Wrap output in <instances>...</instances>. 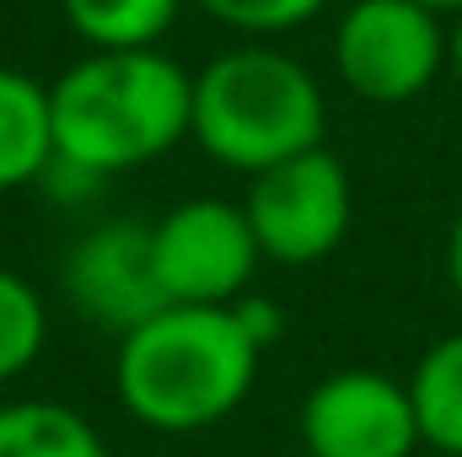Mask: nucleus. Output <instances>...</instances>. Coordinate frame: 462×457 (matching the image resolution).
<instances>
[{"instance_id": "nucleus-8", "label": "nucleus", "mask_w": 462, "mask_h": 457, "mask_svg": "<svg viewBox=\"0 0 462 457\" xmlns=\"http://www.w3.org/2000/svg\"><path fill=\"white\" fill-rule=\"evenodd\" d=\"M60 285L76 312H87L114 334H129L162 307H172L156 285L151 221H103L87 237H76L60 264Z\"/></svg>"}, {"instance_id": "nucleus-12", "label": "nucleus", "mask_w": 462, "mask_h": 457, "mask_svg": "<svg viewBox=\"0 0 462 457\" xmlns=\"http://www.w3.org/2000/svg\"><path fill=\"white\" fill-rule=\"evenodd\" d=\"M60 11L87 49H156L183 0H60Z\"/></svg>"}, {"instance_id": "nucleus-10", "label": "nucleus", "mask_w": 462, "mask_h": 457, "mask_svg": "<svg viewBox=\"0 0 462 457\" xmlns=\"http://www.w3.org/2000/svg\"><path fill=\"white\" fill-rule=\"evenodd\" d=\"M0 457H108L97 425L54 398L0 404Z\"/></svg>"}, {"instance_id": "nucleus-15", "label": "nucleus", "mask_w": 462, "mask_h": 457, "mask_svg": "<svg viewBox=\"0 0 462 457\" xmlns=\"http://www.w3.org/2000/svg\"><path fill=\"white\" fill-rule=\"evenodd\" d=\"M447 285L462 302V210L452 216V231H447Z\"/></svg>"}, {"instance_id": "nucleus-11", "label": "nucleus", "mask_w": 462, "mask_h": 457, "mask_svg": "<svg viewBox=\"0 0 462 457\" xmlns=\"http://www.w3.org/2000/svg\"><path fill=\"white\" fill-rule=\"evenodd\" d=\"M409 398H414V415H420L425 452L462 457V329L441 334L414 360Z\"/></svg>"}, {"instance_id": "nucleus-2", "label": "nucleus", "mask_w": 462, "mask_h": 457, "mask_svg": "<svg viewBox=\"0 0 462 457\" xmlns=\"http://www.w3.org/2000/svg\"><path fill=\"white\" fill-rule=\"evenodd\" d=\"M263 350L231 307H162L140 329L118 334V404L151 431H210L258 382Z\"/></svg>"}, {"instance_id": "nucleus-5", "label": "nucleus", "mask_w": 462, "mask_h": 457, "mask_svg": "<svg viewBox=\"0 0 462 457\" xmlns=\"http://www.w3.org/2000/svg\"><path fill=\"white\" fill-rule=\"evenodd\" d=\"M242 210H247V227L269 264H285V269L323 264L349 237V221H355L349 167L328 145L285 156L247 178Z\"/></svg>"}, {"instance_id": "nucleus-3", "label": "nucleus", "mask_w": 462, "mask_h": 457, "mask_svg": "<svg viewBox=\"0 0 462 457\" xmlns=\"http://www.w3.org/2000/svg\"><path fill=\"white\" fill-rule=\"evenodd\" d=\"M323 129L328 98L318 76L274 43H236L194 76L189 140L231 173L253 178L285 156H301L323 145Z\"/></svg>"}, {"instance_id": "nucleus-6", "label": "nucleus", "mask_w": 462, "mask_h": 457, "mask_svg": "<svg viewBox=\"0 0 462 457\" xmlns=\"http://www.w3.org/2000/svg\"><path fill=\"white\" fill-rule=\"evenodd\" d=\"M156 285L178 307H231L247 296L253 269L263 264L247 210L231 200H183L162 221H151Z\"/></svg>"}, {"instance_id": "nucleus-16", "label": "nucleus", "mask_w": 462, "mask_h": 457, "mask_svg": "<svg viewBox=\"0 0 462 457\" xmlns=\"http://www.w3.org/2000/svg\"><path fill=\"white\" fill-rule=\"evenodd\" d=\"M447 70H452V81H457V92H462V16H452V54H447Z\"/></svg>"}, {"instance_id": "nucleus-17", "label": "nucleus", "mask_w": 462, "mask_h": 457, "mask_svg": "<svg viewBox=\"0 0 462 457\" xmlns=\"http://www.w3.org/2000/svg\"><path fill=\"white\" fill-rule=\"evenodd\" d=\"M420 5H430V11H441V16H462V0H420Z\"/></svg>"}, {"instance_id": "nucleus-9", "label": "nucleus", "mask_w": 462, "mask_h": 457, "mask_svg": "<svg viewBox=\"0 0 462 457\" xmlns=\"http://www.w3.org/2000/svg\"><path fill=\"white\" fill-rule=\"evenodd\" d=\"M54 173V114L49 81L0 65V194Z\"/></svg>"}, {"instance_id": "nucleus-4", "label": "nucleus", "mask_w": 462, "mask_h": 457, "mask_svg": "<svg viewBox=\"0 0 462 457\" xmlns=\"http://www.w3.org/2000/svg\"><path fill=\"white\" fill-rule=\"evenodd\" d=\"M452 54V16L420 0H355L334 33L339 87L360 103L398 108L425 98Z\"/></svg>"}, {"instance_id": "nucleus-1", "label": "nucleus", "mask_w": 462, "mask_h": 457, "mask_svg": "<svg viewBox=\"0 0 462 457\" xmlns=\"http://www.w3.org/2000/svg\"><path fill=\"white\" fill-rule=\"evenodd\" d=\"M54 167L76 178H114L189 140L194 76L156 49H87L49 81Z\"/></svg>"}, {"instance_id": "nucleus-7", "label": "nucleus", "mask_w": 462, "mask_h": 457, "mask_svg": "<svg viewBox=\"0 0 462 457\" xmlns=\"http://www.w3.org/2000/svg\"><path fill=\"white\" fill-rule=\"evenodd\" d=\"M301 447L307 457H420L425 436L409 377L376 366L328 371L301 398Z\"/></svg>"}, {"instance_id": "nucleus-14", "label": "nucleus", "mask_w": 462, "mask_h": 457, "mask_svg": "<svg viewBox=\"0 0 462 457\" xmlns=\"http://www.w3.org/2000/svg\"><path fill=\"white\" fill-rule=\"evenodd\" d=\"M199 11H210L221 27L231 33H247V38H274V33H291L301 22H312L328 0H194Z\"/></svg>"}, {"instance_id": "nucleus-13", "label": "nucleus", "mask_w": 462, "mask_h": 457, "mask_svg": "<svg viewBox=\"0 0 462 457\" xmlns=\"http://www.w3.org/2000/svg\"><path fill=\"white\" fill-rule=\"evenodd\" d=\"M49 340V312L38 302V291L0 264V382H16Z\"/></svg>"}, {"instance_id": "nucleus-18", "label": "nucleus", "mask_w": 462, "mask_h": 457, "mask_svg": "<svg viewBox=\"0 0 462 457\" xmlns=\"http://www.w3.org/2000/svg\"><path fill=\"white\" fill-rule=\"evenodd\" d=\"M420 457H447V452H420Z\"/></svg>"}]
</instances>
